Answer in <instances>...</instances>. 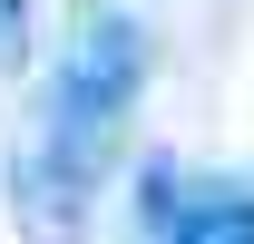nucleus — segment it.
<instances>
[{
  "instance_id": "obj_1",
  "label": "nucleus",
  "mask_w": 254,
  "mask_h": 244,
  "mask_svg": "<svg viewBox=\"0 0 254 244\" xmlns=\"http://www.w3.org/2000/svg\"><path fill=\"white\" fill-rule=\"evenodd\" d=\"M137 98H147V20H127L118 0H78L68 49L39 88V127L20 147V215H30L39 244L78 235V205H88V185H98Z\"/></svg>"
},
{
  "instance_id": "obj_2",
  "label": "nucleus",
  "mask_w": 254,
  "mask_h": 244,
  "mask_svg": "<svg viewBox=\"0 0 254 244\" xmlns=\"http://www.w3.org/2000/svg\"><path fill=\"white\" fill-rule=\"evenodd\" d=\"M30 59V0H0V78Z\"/></svg>"
}]
</instances>
